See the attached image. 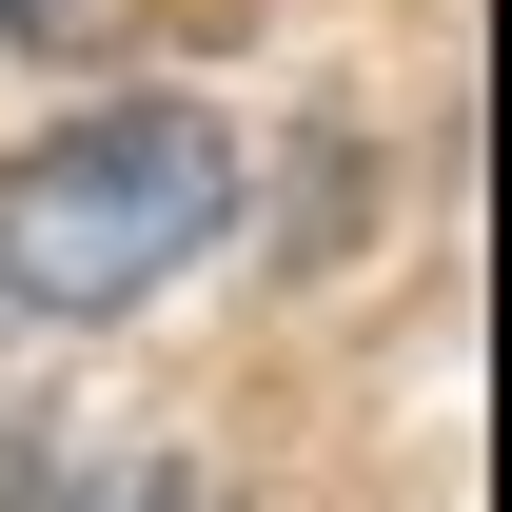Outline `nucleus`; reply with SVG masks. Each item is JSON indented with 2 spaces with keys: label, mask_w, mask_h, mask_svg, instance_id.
<instances>
[{
  "label": "nucleus",
  "mask_w": 512,
  "mask_h": 512,
  "mask_svg": "<svg viewBox=\"0 0 512 512\" xmlns=\"http://www.w3.org/2000/svg\"><path fill=\"white\" fill-rule=\"evenodd\" d=\"M40 512H217V473H197V453H119V473H79V493H40Z\"/></svg>",
  "instance_id": "nucleus-2"
},
{
  "label": "nucleus",
  "mask_w": 512,
  "mask_h": 512,
  "mask_svg": "<svg viewBox=\"0 0 512 512\" xmlns=\"http://www.w3.org/2000/svg\"><path fill=\"white\" fill-rule=\"evenodd\" d=\"M197 237H237V138L197 99H99L0 158V296L20 316H138Z\"/></svg>",
  "instance_id": "nucleus-1"
},
{
  "label": "nucleus",
  "mask_w": 512,
  "mask_h": 512,
  "mask_svg": "<svg viewBox=\"0 0 512 512\" xmlns=\"http://www.w3.org/2000/svg\"><path fill=\"white\" fill-rule=\"evenodd\" d=\"M119 0H0V40H99Z\"/></svg>",
  "instance_id": "nucleus-3"
},
{
  "label": "nucleus",
  "mask_w": 512,
  "mask_h": 512,
  "mask_svg": "<svg viewBox=\"0 0 512 512\" xmlns=\"http://www.w3.org/2000/svg\"><path fill=\"white\" fill-rule=\"evenodd\" d=\"M0 512H20V453H0Z\"/></svg>",
  "instance_id": "nucleus-4"
}]
</instances>
